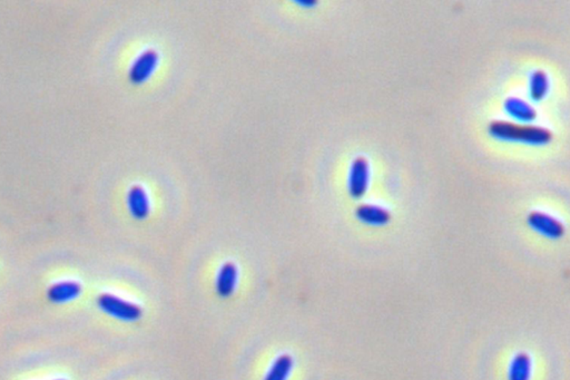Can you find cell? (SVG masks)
I'll return each instance as SVG.
<instances>
[{
    "label": "cell",
    "mask_w": 570,
    "mask_h": 380,
    "mask_svg": "<svg viewBox=\"0 0 570 380\" xmlns=\"http://www.w3.org/2000/svg\"><path fill=\"white\" fill-rule=\"evenodd\" d=\"M369 183V165L364 157H358L351 167L350 188L353 198H361L366 192Z\"/></svg>",
    "instance_id": "277c9868"
},
{
    "label": "cell",
    "mask_w": 570,
    "mask_h": 380,
    "mask_svg": "<svg viewBox=\"0 0 570 380\" xmlns=\"http://www.w3.org/2000/svg\"><path fill=\"white\" fill-rule=\"evenodd\" d=\"M80 291H82V289H80V285L78 283H73V281H65V283H59L51 287L48 290V298L53 302H67V301L77 298Z\"/></svg>",
    "instance_id": "9c48e42d"
},
{
    "label": "cell",
    "mask_w": 570,
    "mask_h": 380,
    "mask_svg": "<svg viewBox=\"0 0 570 380\" xmlns=\"http://www.w3.org/2000/svg\"><path fill=\"white\" fill-rule=\"evenodd\" d=\"M293 368V359L289 354H282L274 361L265 380H287Z\"/></svg>",
    "instance_id": "4fadbf2b"
},
{
    "label": "cell",
    "mask_w": 570,
    "mask_h": 380,
    "mask_svg": "<svg viewBox=\"0 0 570 380\" xmlns=\"http://www.w3.org/2000/svg\"><path fill=\"white\" fill-rule=\"evenodd\" d=\"M98 306L106 314L124 322H136L142 316V310L136 305L122 300L113 295H100Z\"/></svg>",
    "instance_id": "7a4b0ae2"
},
{
    "label": "cell",
    "mask_w": 570,
    "mask_h": 380,
    "mask_svg": "<svg viewBox=\"0 0 570 380\" xmlns=\"http://www.w3.org/2000/svg\"><path fill=\"white\" fill-rule=\"evenodd\" d=\"M236 283H238V268L234 263H226L221 268L216 283L218 295L224 298L230 297L236 290Z\"/></svg>",
    "instance_id": "52a82bcc"
},
{
    "label": "cell",
    "mask_w": 570,
    "mask_h": 380,
    "mask_svg": "<svg viewBox=\"0 0 570 380\" xmlns=\"http://www.w3.org/2000/svg\"><path fill=\"white\" fill-rule=\"evenodd\" d=\"M59 380H62V379H59Z\"/></svg>",
    "instance_id": "5bb4252c"
},
{
    "label": "cell",
    "mask_w": 570,
    "mask_h": 380,
    "mask_svg": "<svg viewBox=\"0 0 570 380\" xmlns=\"http://www.w3.org/2000/svg\"><path fill=\"white\" fill-rule=\"evenodd\" d=\"M528 222L532 229L550 239H558L564 234L563 224L557 218L542 212H532L528 218Z\"/></svg>",
    "instance_id": "3957f363"
},
{
    "label": "cell",
    "mask_w": 570,
    "mask_h": 380,
    "mask_svg": "<svg viewBox=\"0 0 570 380\" xmlns=\"http://www.w3.org/2000/svg\"><path fill=\"white\" fill-rule=\"evenodd\" d=\"M505 110H506L507 114L514 118V121L532 123L536 118V111L534 107L520 98H508L505 102Z\"/></svg>",
    "instance_id": "8992f818"
},
{
    "label": "cell",
    "mask_w": 570,
    "mask_h": 380,
    "mask_svg": "<svg viewBox=\"0 0 570 380\" xmlns=\"http://www.w3.org/2000/svg\"><path fill=\"white\" fill-rule=\"evenodd\" d=\"M357 216L361 221L374 226H382L390 220V214L384 209L376 206H361L357 210Z\"/></svg>",
    "instance_id": "30bf717a"
},
{
    "label": "cell",
    "mask_w": 570,
    "mask_h": 380,
    "mask_svg": "<svg viewBox=\"0 0 570 380\" xmlns=\"http://www.w3.org/2000/svg\"><path fill=\"white\" fill-rule=\"evenodd\" d=\"M128 208L132 216L136 218H144L149 213V200L141 186H134L128 193Z\"/></svg>",
    "instance_id": "ba28073f"
},
{
    "label": "cell",
    "mask_w": 570,
    "mask_h": 380,
    "mask_svg": "<svg viewBox=\"0 0 570 380\" xmlns=\"http://www.w3.org/2000/svg\"><path fill=\"white\" fill-rule=\"evenodd\" d=\"M530 97L534 102L544 100L549 90V80L546 73L536 70L530 78Z\"/></svg>",
    "instance_id": "7c38bea8"
},
{
    "label": "cell",
    "mask_w": 570,
    "mask_h": 380,
    "mask_svg": "<svg viewBox=\"0 0 570 380\" xmlns=\"http://www.w3.org/2000/svg\"><path fill=\"white\" fill-rule=\"evenodd\" d=\"M157 63H159V56L153 51H147L142 54L132 67V80L134 83H142L147 80L157 68Z\"/></svg>",
    "instance_id": "5b68a950"
},
{
    "label": "cell",
    "mask_w": 570,
    "mask_h": 380,
    "mask_svg": "<svg viewBox=\"0 0 570 380\" xmlns=\"http://www.w3.org/2000/svg\"><path fill=\"white\" fill-rule=\"evenodd\" d=\"M489 132L500 141L520 142L529 145H545L551 139L548 130L537 126H522L505 121H496L489 126Z\"/></svg>",
    "instance_id": "6da1fadb"
},
{
    "label": "cell",
    "mask_w": 570,
    "mask_h": 380,
    "mask_svg": "<svg viewBox=\"0 0 570 380\" xmlns=\"http://www.w3.org/2000/svg\"><path fill=\"white\" fill-rule=\"evenodd\" d=\"M532 375V360L527 354H518L512 360L509 370V380H529Z\"/></svg>",
    "instance_id": "8fae6325"
}]
</instances>
